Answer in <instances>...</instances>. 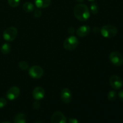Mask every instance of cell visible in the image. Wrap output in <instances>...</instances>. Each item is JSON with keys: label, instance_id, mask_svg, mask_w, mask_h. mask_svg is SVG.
<instances>
[{"label": "cell", "instance_id": "obj_30", "mask_svg": "<svg viewBox=\"0 0 123 123\" xmlns=\"http://www.w3.org/2000/svg\"><path fill=\"white\" fill-rule=\"evenodd\" d=\"M10 123L8 122V121H4V122H2V123Z\"/></svg>", "mask_w": 123, "mask_h": 123}, {"label": "cell", "instance_id": "obj_27", "mask_svg": "<svg viewBox=\"0 0 123 123\" xmlns=\"http://www.w3.org/2000/svg\"><path fill=\"white\" fill-rule=\"evenodd\" d=\"M92 31H93V32H94V33L97 34V33H98L100 31V30L98 28V27H97V26H96V27L93 28V30H92Z\"/></svg>", "mask_w": 123, "mask_h": 123}, {"label": "cell", "instance_id": "obj_25", "mask_svg": "<svg viewBox=\"0 0 123 123\" xmlns=\"http://www.w3.org/2000/svg\"><path fill=\"white\" fill-rule=\"evenodd\" d=\"M74 31H75V30H74V29L73 28V27H70L68 29V34H73L74 33Z\"/></svg>", "mask_w": 123, "mask_h": 123}, {"label": "cell", "instance_id": "obj_28", "mask_svg": "<svg viewBox=\"0 0 123 123\" xmlns=\"http://www.w3.org/2000/svg\"><path fill=\"white\" fill-rule=\"evenodd\" d=\"M76 1L78 2H82L84 0H76Z\"/></svg>", "mask_w": 123, "mask_h": 123}, {"label": "cell", "instance_id": "obj_21", "mask_svg": "<svg viewBox=\"0 0 123 123\" xmlns=\"http://www.w3.org/2000/svg\"><path fill=\"white\" fill-rule=\"evenodd\" d=\"M7 104V102L5 98H0V109L3 108L6 106Z\"/></svg>", "mask_w": 123, "mask_h": 123}, {"label": "cell", "instance_id": "obj_6", "mask_svg": "<svg viewBox=\"0 0 123 123\" xmlns=\"http://www.w3.org/2000/svg\"><path fill=\"white\" fill-rule=\"evenodd\" d=\"M29 75L34 79H39L43 76V69L39 66H33L28 70Z\"/></svg>", "mask_w": 123, "mask_h": 123}, {"label": "cell", "instance_id": "obj_17", "mask_svg": "<svg viewBox=\"0 0 123 123\" xmlns=\"http://www.w3.org/2000/svg\"><path fill=\"white\" fill-rule=\"evenodd\" d=\"M117 97V94L114 90L110 91L108 94V98L109 101H114Z\"/></svg>", "mask_w": 123, "mask_h": 123}, {"label": "cell", "instance_id": "obj_4", "mask_svg": "<svg viewBox=\"0 0 123 123\" xmlns=\"http://www.w3.org/2000/svg\"><path fill=\"white\" fill-rule=\"evenodd\" d=\"M18 35V30L14 26H10L4 30L2 36L4 39L7 42H12L14 40Z\"/></svg>", "mask_w": 123, "mask_h": 123}, {"label": "cell", "instance_id": "obj_10", "mask_svg": "<svg viewBox=\"0 0 123 123\" xmlns=\"http://www.w3.org/2000/svg\"><path fill=\"white\" fill-rule=\"evenodd\" d=\"M61 99L63 103L68 104L72 101V94L70 90L67 88L62 89L61 91Z\"/></svg>", "mask_w": 123, "mask_h": 123}, {"label": "cell", "instance_id": "obj_29", "mask_svg": "<svg viewBox=\"0 0 123 123\" xmlns=\"http://www.w3.org/2000/svg\"><path fill=\"white\" fill-rule=\"evenodd\" d=\"M35 123H43L42 122V121H37V122H36Z\"/></svg>", "mask_w": 123, "mask_h": 123}, {"label": "cell", "instance_id": "obj_22", "mask_svg": "<svg viewBox=\"0 0 123 123\" xmlns=\"http://www.w3.org/2000/svg\"><path fill=\"white\" fill-rule=\"evenodd\" d=\"M34 16L36 18H39L42 16V11L40 9H36L34 13Z\"/></svg>", "mask_w": 123, "mask_h": 123}, {"label": "cell", "instance_id": "obj_13", "mask_svg": "<svg viewBox=\"0 0 123 123\" xmlns=\"http://www.w3.org/2000/svg\"><path fill=\"white\" fill-rule=\"evenodd\" d=\"M36 7L38 8H45L51 4V0H34Z\"/></svg>", "mask_w": 123, "mask_h": 123}, {"label": "cell", "instance_id": "obj_31", "mask_svg": "<svg viewBox=\"0 0 123 123\" xmlns=\"http://www.w3.org/2000/svg\"><path fill=\"white\" fill-rule=\"evenodd\" d=\"M89 1H91V2H93V1H95L96 0H88Z\"/></svg>", "mask_w": 123, "mask_h": 123}, {"label": "cell", "instance_id": "obj_5", "mask_svg": "<svg viewBox=\"0 0 123 123\" xmlns=\"http://www.w3.org/2000/svg\"><path fill=\"white\" fill-rule=\"evenodd\" d=\"M111 62L115 66H120L123 64V56L118 52L114 51L109 54Z\"/></svg>", "mask_w": 123, "mask_h": 123}, {"label": "cell", "instance_id": "obj_1", "mask_svg": "<svg viewBox=\"0 0 123 123\" xmlns=\"http://www.w3.org/2000/svg\"><path fill=\"white\" fill-rule=\"evenodd\" d=\"M73 13L75 18L82 22L86 21L90 16L88 7L84 4H79L75 6L73 9Z\"/></svg>", "mask_w": 123, "mask_h": 123}, {"label": "cell", "instance_id": "obj_19", "mask_svg": "<svg viewBox=\"0 0 123 123\" xmlns=\"http://www.w3.org/2000/svg\"><path fill=\"white\" fill-rule=\"evenodd\" d=\"M19 67L22 70H26L29 67V65L26 61H21L19 62Z\"/></svg>", "mask_w": 123, "mask_h": 123}, {"label": "cell", "instance_id": "obj_7", "mask_svg": "<svg viewBox=\"0 0 123 123\" xmlns=\"http://www.w3.org/2000/svg\"><path fill=\"white\" fill-rule=\"evenodd\" d=\"M109 84L113 89L115 90L121 88L123 85V81L121 78L117 75H113L109 79Z\"/></svg>", "mask_w": 123, "mask_h": 123}, {"label": "cell", "instance_id": "obj_11", "mask_svg": "<svg viewBox=\"0 0 123 123\" xmlns=\"http://www.w3.org/2000/svg\"><path fill=\"white\" fill-rule=\"evenodd\" d=\"M32 97L36 100H40L44 98L45 96V91L41 86H37L33 90L32 92Z\"/></svg>", "mask_w": 123, "mask_h": 123}, {"label": "cell", "instance_id": "obj_15", "mask_svg": "<svg viewBox=\"0 0 123 123\" xmlns=\"http://www.w3.org/2000/svg\"><path fill=\"white\" fill-rule=\"evenodd\" d=\"M23 10L26 13H31L34 10V6L30 2H26L23 5Z\"/></svg>", "mask_w": 123, "mask_h": 123}, {"label": "cell", "instance_id": "obj_26", "mask_svg": "<svg viewBox=\"0 0 123 123\" xmlns=\"http://www.w3.org/2000/svg\"><path fill=\"white\" fill-rule=\"evenodd\" d=\"M118 97L121 100L122 102H123V90H121L118 93Z\"/></svg>", "mask_w": 123, "mask_h": 123}, {"label": "cell", "instance_id": "obj_12", "mask_svg": "<svg viewBox=\"0 0 123 123\" xmlns=\"http://www.w3.org/2000/svg\"><path fill=\"white\" fill-rule=\"evenodd\" d=\"M91 28L88 25H82L76 30V34L80 37H84L90 33Z\"/></svg>", "mask_w": 123, "mask_h": 123}, {"label": "cell", "instance_id": "obj_24", "mask_svg": "<svg viewBox=\"0 0 123 123\" xmlns=\"http://www.w3.org/2000/svg\"><path fill=\"white\" fill-rule=\"evenodd\" d=\"M68 123H79V121L77 119L74 118H70L68 120Z\"/></svg>", "mask_w": 123, "mask_h": 123}, {"label": "cell", "instance_id": "obj_14", "mask_svg": "<svg viewBox=\"0 0 123 123\" xmlns=\"http://www.w3.org/2000/svg\"><path fill=\"white\" fill-rule=\"evenodd\" d=\"M14 123H26V115L22 113L17 114L14 118Z\"/></svg>", "mask_w": 123, "mask_h": 123}, {"label": "cell", "instance_id": "obj_2", "mask_svg": "<svg viewBox=\"0 0 123 123\" xmlns=\"http://www.w3.org/2000/svg\"><path fill=\"white\" fill-rule=\"evenodd\" d=\"M117 28L112 25H106L103 26L100 30L102 36L105 38H112L117 35Z\"/></svg>", "mask_w": 123, "mask_h": 123}, {"label": "cell", "instance_id": "obj_23", "mask_svg": "<svg viewBox=\"0 0 123 123\" xmlns=\"http://www.w3.org/2000/svg\"><path fill=\"white\" fill-rule=\"evenodd\" d=\"M40 108V103L38 100H36L33 103V108L36 110H38Z\"/></svg>", "mask_w": 123, "mask_h": 123}, {"label": "cell", "instance_id": "obj_16", "mask_svg": "<svg viewBox=\"0 0 123 123\" xmlns=\"http://www.w3.org/2000/svg\"><path fill=\"white\" fill-rule=\"evenodd\" d=\"M11 51V46L9 43H4L1 48V52L4 55H7L9 54Z\"/></svg>", "mask_w": 123, "mask_h": 123}, {"label": "cell", "instance_id": "obj_20", "mask_svg": "<svg viewBox=\"0 0 123 123\" xmlns=\"http://www.w3.org/2000/svg\"><path fill=\"white\" fill-rule=\"evenodd\" d=\"M20 0H7L8 4L12 7H16L20 4Z\"/></svg>", "mask_w": 123, "mask_h": 123}, {"label": "cell", "instance_id": "obj_18", "mask_svg": "<svg viewBox=\"0 0 123 123\" xmlns=\"http://www.w3.org/2000/svg\"><path fill=\"white\" fill-rule=\"evenodd\" d=\"M90 11L93 14H96L98 12V5L96 2H92L90 5Z\"/></svg>", "mask_w": 123, "mask_h": 123}, {"label": "cell", "instance_id": "obj_9", "mask_svg": "<svg viewBox=\"0 0 123 123\" xmlns=\"http://www.w3.org/2000/svg\"><path fill=\"white\" fill-rule=\"evenodd\" d=\"M50 123H67V118L63 113L56 111L52 115Z\"/></svg>", "mask_w": 123, "mask_h": 123}, {"label": "cell", "instance_id": "obj_3", "mask_svg": "<svg viewBox=\"0 0 123 123\" xmlns=\"http://www.w3.org/2000/svg\"><path fill=\"white\" fill-rule=\"evenodd\" d=\"M79 44V40L75 36H71L67 37L63 43L64 48L67 50H73L77 48Z\"/></svg>", "mask_w": 123, "mask_h": 123}, {"label": "cell", "instance_id": "obj_8", "mask_svg": "<svg viewBox=\"0 0 123 123\" xmlns=\"http://www.w3.org/2000/svg\"><path fill=\"white\" fill-rule=\"evenodd\" d=\"M20 89L18 86H12L7 91L6 97H7V99H8L9 100H14L19 97L20 95Z\"/></svg>", "mask_w": 123, "mask_h": 123}]
</instances>
